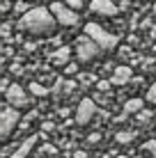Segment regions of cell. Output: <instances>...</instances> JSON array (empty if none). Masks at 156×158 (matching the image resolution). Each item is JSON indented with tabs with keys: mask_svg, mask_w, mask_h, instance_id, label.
I'll list each match as a JSON object with an SVG mask.
<instances>
[{
	"mask_svg": "<svg viewBox=\"0 0 156 158\" xmlns=\"http://www.w3.org/2000/svg\"><path fill=\"white\" fill-rule=\"evenodd\" d=\"M85 35H90L103 51H115L117 48V37L110 35V32H106L101 25H96V23H87L85 25Z\"/></svg>",
	"mask_w": 156,
	"mask_h": 158,
	"instance_id": "277c9868",
	"label": "cell"
},
{
	"mask_svg": "<svg viewBox=\"0 0 156 158\" xmlns=\"http://www.w3.org/2000/svg\"><path fill=\"white\" fill-rule=\"evenodd\" d=\"M142 149H147V151H152V154H156V140H149V142H145Z\"/></svg>",
	"mask_w": 156,
	"mask_h": 158,
	"instance_id": "d6986e66",
	"label": "cell"
},
{
	"mask_svg": "<svg viewBox=\"0 0 156 158\" xmlns=\"http://www.w3.org/2000/svg\"><path fill=\"white\" fill-rule=\"evenodd\" d=\"M145 108V101L142 99H131V101H126L124 103V112L129 115V112H140Z\"/></svg>",
	"mask_w": 156,
	"mask_h": 158,
	"instance_id": "7c38bea8",
	"label": "cell"
},
{
	"mask_svg": "<svg viewBox=\"0 0 156 158\" xmlns=\"http://www.w3.org/2000/svg\"><path fill=\"white\" fill-rule=\"evenodd\" d=\"M37 144V135H30V138L28 140H25V142L23 144H21L19 147V149H16L14 151V154L12 156H9V158H28V154H30V151H32V147H35Z\"/></svg>",
	"mask_w": 156,
	"mask_h": 158,
	"instance_id": "8fae6325",
	"label": "cell"
},
{
	"mask_svg": "<svg viewBox=\"0 0 156 158\" xmlns=\"http://www.w3.org/2000/svg\"><path fill=\"white\" fill-rule=\"evenodd\" d=\"M154 16H156V2H154Z\"/></svg>",
	"mask_w": 156,
	"mask_h": 158,
	"instance_id": "44dd1931",
	"label": "cell"
},
{
	"mask_svg": "<svg viewBox=\"0 0 156 158\" xmlns=\"http://www.w3.org/2000/svg\"><path fill=\"white\" fill-rule=\"evenodd\" d=\"M5 99H7V103H12V106H16V108H28V103H30V99L23 92V87L16 85V83L5 89Z\"/></svg>",
	"mask_w": 156,
	"mask_h": 158,
	"instance_id": "52a82bcc",
	"label": "cell"
},
{
	"mask_svg": "<svg viewBox=\"0 0 156 158\" xmlns=\"http://www.w3.org/2000/svg\"><path fill=\"white\" fill-rule=\"evenodd\" d=\"M147 101H152V103H156V83L149 87V92H147Z\"/></svg>",
	"mask_w": 156,
	"mask_h": 158,
	"instance_id": "9a60e30c",
	"label": "cell"
},
{
	"mask_svg": "<svg viewBox=\"0 0 156 158\" xmlns=\"http://www.w3.org/2000/svg\"><path fill=\"white\" fill-rule=\"evenodd\" d=\"M90 12L99 14V16H115L120 12V7H117L112 0H92V2H90Z\"/></svg>",
	"mask_w": 156,
	"mask_h": 158,
	"instance_id": "ba28073f",
	"label": "cell"
},
{
	"mask_svg": "<svg viewBox=\"0 0 156 158\" xmlns=\"http://www.w3.org/2000/svg\"><path fill=\"white\" fill-rule=\"evenodd\" d=\"M69 60H71V46H60L51 55V64L53 67H67Z\"/></svg>",
	"mask_w": 156,
	"mask_h": 158,
	"instance_id": "9c48e42d",
	"label": "cell"
},
{
	"mask_svg": "<svg viewBox=\"0 0 156 158\" xmlns=\"http://www.w3.org/2000/svg\"><path fill=\"white\" fill-rule=\"evenodd\" d=\"M64 2H67L69 7H74V9H83V0H64Z\"/></svg>",
	"mask_w": 156,
	"mask_h": 158,
	"instance_id": "2e32d148",
	"label": "cell"
},
{
	"mask_svg": "<svg viewBox=\"0 0 156 158\" xmlns=\"http://www.w3.org/2000/svg\"><path fill=\"white\" fill-rule=\"evenodd\" d=\"M126 5H129V0H122V9H124V7H126Z\"/></svg>",
	"mask_w": 156,
	"mask_h": 158,
	"instance_id": "ffe728a7",
	"label": "cell"
},
{
	"mask_svg": "<svg viewBox=\"0 0 156 158\" xmlns=\"http://www.w3.org/2000/svg\"><path fill=\"white\" fill-rule=\"evenodd\" d=\"M154 53H156V44H154Z\"/></svg>",
	"mask_w": 156,
	"mask_h": 158,
	"instance_id": "603a6c76",
	"label": "cell"
},
{
	"mask_svg": "<svg viewBox=\"0 0 156 158\" xmlns=\"http://www.w3.org/2000/svg\"><path fill=\"white\" fill-rule=\"evenodd\" d=\"M96 103L92 101V99H83L78 103V110H76V124L78 126H87L90 122L96 117Z\"/></svg>",
	"mask_w": 156,
	"mask_h": 158,
	"instance_id": "8992f818",
	"label": "cell"
},
{
	"mask_svg": "<svg viewBox=\"0 0 156 158\" xmlns=\"http://www.w3.org/2000/svg\"><path fill=\"white\" fill-rule=\"evenodd\" d=\"M110 85H112V80H99V83H96V87H99L101 92H106V89H108Z\"/></svg>",
	"mask_w": 156,
	"mask_h": 158,
	"instance_id": "ac0fdd59",
	"label": "cell"
},
{
	"mask_svg": "<svg viewBox=\"0 0 156 158\" xmlns=\"http://www.w3.org/2000/svg\"><path fill=\"white\" fill-rule=\"evenodd\" d=\"M21 108L12 106V103H5L2 106V112H0V138L7 140L9 135H12V131L16 128V124H19L21 119Z\"/></svg>",
	"mask_w": 156,
	"mask_h": 158,
	"instance_id": "3957f363",
	"label": "cell"
},
{
	"mask_svg": "<svg viewBox=\"0 0 156 158\" xmlns=\"http://www.w3.org/2000/svg\"><path fill=\"white\" fill-rule=\"evenodd\" d=\"M101 51H103V48H101V46H99V44H96L90 35L78 37V41H76V57H78V62H80V64L94 62V60L101 55Z\"/></svg>",
	"mask_w": 156,
	"mask_h": 158,
	"instance_id": "7a4b0ae2",
	"label": "cell"
},
{
	"mask_svg": "<svg viewBox=\"0 0 156 158\" xmlns=\"http://www.w3.org/2000/svg\"><path fill=\"white\" fill-rule=\"evenodd\" d=\"M55 23H57V19H55V14H53L51 9L32 7L21 16L16 25H19L21 30L30 32V35H51L53 28H55Z\"/></svg>",
	"mask_w": 156,
	"mask_h": 158,
	"instance_id": "6da1fadb",
	"label": "cell"
},
{
	"mask_svg": "<svg viewBox=\"0 0 156 158\" xmlns=\"http://www.w3.org/2000/svg\"><path fill=\"white\" fill-rule=\"evenodd\" d=\"M117 158H126V156H117Z\"/></svg>",
	"mask_w": 156,
	"mask_h": 158,
	"instance_id": "7402d4cb",
	"label": "cell"
},
{
	"mask_svg": "<svg viewBox=\"0 0 156 158\" xmlns=\"http://www.w3.org/2000/svg\"><path fill=\"white\" fill-rule=\"evenodd\" d=\"M115 138H117V142H122V144H124V142H131V140L136 138V133H133V131H129V133H124V131H120V133H117Z\"/></svg>",
	"mask_w": 156,
	"mask_h": 158,
	"instance_id": "5bb4252c",
	"label": "cell"
},
{
	"mask_svg": "<svg viewBox=\"0 0 156 158\" xmlns=\"http://www.w3.org/2000/svg\"><path fill=\"white\" fill-rule=\"evenodd\" d=\"M76 71H78V64H67V67H64V73L67 76H74Z\"/></svg>",
	"mask_w": 156,
	"mask_h": 158,
	"instance_id": "e0dca14e",
	"label": "cell"
},
{
	"mask_svg": "<svg viewBox=\"0 0 156 158\" xmlns=\"http://www.w3.org/2000/svg\"><path fill=\"white\" fill-rule=\"evenodd\" d=\"M51 12L55 14L57 23L64 25V28H74L78 23V9L69 7V5H62V2H51Z\"/></svg>",
	"mask_w": 156,
	"mask_h": 158,
	"instance_id": "5b68a950",
	"label": "cell"
},
{
	"mask_svg": "<svg viewBox=\"0 0 156 158\" xmlns=\"http://www.w3.org/2000/svg\"><path fill=\"white\" fill-rule=\"evenodd\" d=\"M30 92H32L35 96H46V94H48L46 87H44V85H39V83H35V80L30 83Z\"/></svg>",
	"mask_w": 156,
	"mask_h": 158,
	"instance_id": "4fadbf2b",
	"label": "cell"
},
{
	"mask_svg": "<svg viewBox=\"0 0 156 158\" xmlns=\"http://www.w3.org/2000/svg\"><path fill=\"white\" fill-rule=\"evenodd\" d=\"M131 76H133L131 67H117L115 71H112L110 80H112V85H126L129 80H131Z\"/></svg>",
	"mask_w": 156,
	"mask_h": 158,
	"instance_id": "30bf717a",
	"label": "cell"
}]
</instances>
